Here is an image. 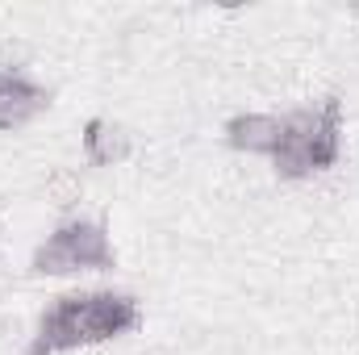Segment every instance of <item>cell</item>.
Returning a JSON list of instances; mask_svg holds the SVG:
<instances>
[{
	"label": "cell",
	"mask_w": 359,
	"mask_h": 355,
	"mask_svg": "<svg viewBox=\"0 0 359 355\" xmlns=\"http://www.w3.org/2000/svg\"><path fill=\"white\" fill-rule=\"evenodd\" d=\"M80 147H84V163L88 168H117L134 155V134L109 117H92L84 121V134H80Z\"/></svg>",
	"instance_id": "5"
},
{
	"label": "cell",
	"mask_w": 359,
	"mask_h": 355,
	"mask_svg": "<svg viewBox=\"0 0 359 355\" xmlns=\"http://www.w3.org/2000/svg\"><path fill=\"white\" fill-rule=\"evenodd\" d=\"M142 326V301L121 288H84L55 297L21 355H72L126 339Z\"/></svg>",
	"instance_id": "1"
},
{
	"label": "cell",
	"mask_w": 359,
	"mask_h": 355,
	"mask_svg": "<svg viewBox=\"0 0 359 355\" xmlns=\"http://www.w3.org/2000/svg\"><path fill=\"white\" fill-rule=\"evenodd\" d=\"M46 109H50V88H42L25 72H0V130H21Z\"/></svg>",
	"instance_id": "4"
},
{
	"label": "cell",
	"mask_w": 359,
	"mask_h": 355,
	"mask_svg": "<svg viewBox=\"0 0 359 355\" xmlns=\"http://www.w3.org/2000/svg\"><path fill=\"white\" fill-rule=\"evenodd\" d=\"M226 147L238 155H264L271 159L276 138H280V117L276 113H238L226 121Z\"/></svg>",
	"instance_id": "6"
},
{
	"label": "cell",
	"mask_w": 359,
	"mask_h": 355,
	"mask_svg": "<svg viewBox=\"0 0 359 355\" xmlns=\"http://www.w3.org/2000/svg\"><path fill=\"white\" fill-rule=\"evenodd\" d=\"M339 159H343V96L330 92L318 105L280 113V138L271 151V168L280 180L322 176Z\"/></svg>",
	"instance_id": "2"
},
{
	"label": "cell",
	"mask_w": 359,
	"mask_h": 355,
	"mask_svg": "<svg viewBox=\"0 0 359 355\" xmlns=\"http://www.w3.org/2000/svg\"><path fill=\"white\" fill-rule=\"evenodd\" d=\"M117 247L109 239V226L96 217H67L59 222L29 255L34 276H76V272H113Z\"/></svg>",
	"instance_id": "3"
}]
</instances>
